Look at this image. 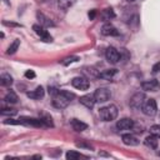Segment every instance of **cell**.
I'll list each match as a JSON object with an SVG mask.
<instances>
[{"mask_svg":"<svg viewBox=\"0 0 160 160\" xmlns=\"http://www.w3.org/2000/svg\"><path fill=\"white\" fill-rule=\"evenodd\" d=\"M74 98H75L74 92H70L68 90H60L55 96H52V105L56 109H65Z\"/></svg>","mask_w":160,"mask_h":160,"instance_id":"cell-1","label":"cell"},{"mask_svg":"<svg viewBox=\"0 0 160 160\" xmlns=\"http://www.w3.org/2000/svg\"><path fill=\"white\" fill-rule=\"evenodd\" d=\"M118 114H119V110L112 104H110L108 106H104L99 110V116L102 121H112L118 118Z\"/></svg>","mask_w":160,"mask_h":160,"instance_id":"cell-2","label":"cell"},{"mask_svg":"<svg viewBox=\"0 0 160 160\" xmlns=\"http://www.w3.org/2000/svg\"><path fill=\"white\" fill-rule=\"evenodd\" d=\"M142 112L146 116H154L158 111V106H156V101L154 99H145L142 106H141Z\"/></svg>","mask_w":160,"mask_h":160,"instance_id":"cell-3","label":"cell"},{"mask_svg":"<svg viewBox=\"0 0 160 160\" xmlns=\"http://www.w3.org/2000/svg\"><path fill=\"white\" fill-rule=\"evenodd\" d=\"M94 98L96 102H105L111 98V91L108 88H98L94 92Z\"/></svg>","mask_w":160,"mask_h":160,"instance_id":"cell-4","label":"cell"},{"mask_svg":"<svg viewBox=\"0 0 160 160\" xmlns=\"http://www.w3.org/2000/svg\"><path fill=\"white\" fill-rule=\"evenodd\" d=\"M105 58L110 64H118L121 60V54L114 46H109L105 51Z\"/></svg>","mask_w":160,"mask_h":160,"instance_id":"cell-5","label":"cell"},{"mask_svg":"<svg viewBox=\"0 0 160 160\" xmlns=\"http://www.w3.org/2000/svg\"><path fill=\"white\" fill-rule=\"evenodd\" d=\"M144 101H145V94L139 91V92H135V94L130 98L129 104H130V108H132V109H135V110H139V109H141Z\"/></svg>","mask_w":160,"mask_h":160,"instance_id":"cell-6","label":"cell"},{"mask_svg":"<svg viewBox=\"0 0 160 160\" xmlns=\"http://www.w3.org/2000/svg\"><path fill=\"white\" fill-rule=\"evenodd\" d=\"M71 85L78 89V90H88L89 86H90V82L86 78H82V76H76L71 80Z\"/></svg>","mask_w":160,"mask_h":160,"instance_id":"cell-7","label":"cell"},{"mask_svg":"<svg viewBox=\"0 0 160 160\" xmlns=\"http://www.w3.org/2000/svg\"><path fill=\"white\" fill-rule=\"evenodd\" d=\"M32 30L44 40V41H46V42H51L52 41V38L50 36V34L45 30V28L42 26V25H38V24H35L34 26H32Z\"/></svg>","mask_w":160,"mask_h":160,"instance_id":"cell-8","label":"cell"},{"mask_svg":"<svg viewBox=\"0 0 160 160\" xmlns=\"http://www.w3.org/2000/svg\"><path fill=\"white\" fill-rule=\"evenodd\" d=\"M134 120L132 119H129V118H124V119H120L118 122H116V128L119 130H131L134 128Z\"/></svg>","mask_w":160,"mask_h":160,"instance_id":"cell-9","label":"cell"},{"mask_svg":"<svg viewBox=\"0 0 160 160\" xmlns=\"http://www.w3.org/2000/svg\"><path fill=\"white\" fill-rule=\"evenodd\" d=\"M80 102H81L84 106H86L88 109H92L94 105H95V102H96V100H95V98H94V94H92V95H91V94H86V95L80 96Z\"/></svg>","mask_w":160,"mask_h":160,"instance_id":"cell-10","label":"cell"},{"mask_svg":"<svg viewBox=\"0 0 160 160\" xmlns=\"http://www.w3.org/2000/svg\"><path fill=\"white\" fill-rule=\"evenodd\" d=\"M141 88L142 90L145 91H156L159 89V81L155 80V79H151V80H146L141 84Z\"/></svg>","mask_w":160,"mask_h":160,"instance_id":"cell-11","label":"cell"},{"mask_svg":"<svg viewBox=\"0 0 160 160\" xmlns=\"http://www.w3.org/2000/svg\"><path fill=\"white\" fill-rule=\"evenodd\" d=\"M21 120V124L24 125H31V126H36V128H40V126H44V122L41 121V119H34V118H26V116H22L20 118Z\"/></svg>","mask_w":160,"mask_h":160,"instance_id":"cell-12","label":"cell"},{"mask_svg":"<svg viewBox=\"0 0 160 160\" xmlns=\"http://www.w3.org/2000/svg\"><path fill=\"white\" fill-rule=\"evenodd\" d=\"M101 34L104 36H118L119 35V31L116 30L115 26H112L111 24H105L102 28H101Z\"/></svg>","mask_w":160,"mask_h":160,"instance_id":"cell-13","label":"cell"},{"mask_svg":"<svg viewBox=\"0 0 160 160\" xmlns=\"http://www.w3.org/2000/svg\"><path fill=\"white\" fill-rule=\"evenodd\" d=\"M121 139H122V142L125 145H129V146H136V145H139L138 138L134 136L132 134H124L121 136Z\"/></svg>","mask_w":160,"mask_h":160,"instance_id":"cell-14","label":"cell"},{"mask_svg":"<svg viewBox=\"0 0 160 160\" xmlns=\"http://www.w3.org/2000/svg\"><path fill=\"white\" fill-rule=\"evenodd\" d=\"M26 95H28V98H30V99H35V100H38V99L44 98V95H45V90H44L42 86H38L35 90L29 91Z\"/></svg>","mask_w":160,"mask_h":160,"instance_id":"cell-15","label":"cell"},{"mask_svg":"<svg viewBox=\"0 0 160 160\" xmlns=\"http://www.w3.org/2000/svg\"><path fill=\"white\" fill-rule=\"evenodd\" d=\"M116 74H118V70H116V69H106V70H102L101 72H99L98 76H99L100 79L111 80Z\"/></svg>","mask_w":160,"mask_h":160,"instance_id":"cell-16","label":"cell"},{"mask_svg":"<svg viewBox=\"0 0 160 160\" xmlns=\"http://www.w3.org/2000/svg\"><path fill=\"white\" fill-rule=\"evenodd\" d=\"M71 126H72V129H74L75 131H78V132H81V131H84V130L88 129V124H85L84 121H81V120H79V119H72V120H71Z\"/></svg>","mask_w":160,"mask_h":160,"instance_id":"cell-17","label":"cell"},{"mask_svg":"<svg viewBox=\"0 0 160 160\" xmlns=\"http://www.w3.org/2000/svg\"><path fill=\"white\" fill-rule=\"evenodd\" d=\"M144 144H145L148 148H150V149H156V148H158V144H159V141H158V136L150 134L149 136L145 138Z\"/></svg>","mask_w":160,"mask_h":160,"instance_id":"cell-18","label":"cell"},{"mask_svg":"<svg viewBox=\"0 0 160 160\" xmlns=\"http://www.w3.org/2000/svg\"><path fill=\"white\" fill-rule=\"evenodd\" d=\"M40 119H41V121L44 122V126H48V128H52V126H54L52 119H51V116H50L49 114H46V112H41Z\"/></svg>","mask_w":160,"mask_h":160,"instance_id":"cell-19","label":"cell"},{"mask_svg":"<svg viewBox=\"0 0 160 160\" xmlns=\"http://www.w3.org/2000/svg\"><path fill=\"white\" fill-rule=\"evenodd\" d=\"M75 0H58V6L61 10H68L69 8H71L74 5Z\"/></svg>","mask_w":160,"mask_h":160,"instance_id":"cell-20","label":"cell"},{"mask_svg":"<svg viewBox=\"0 0 160 160\" xmlns=\"http://www.w3.org/2000/svg\"><path fill=\"white\" fill-rule=\"evenodd\" d=\"M0 84L2 86H10L12 84V78L9 74H1V76H0Z\"/></svg>","mask_w":160,"mask_h":160,"instance_id":"cell-21","label":"cell"},{"mask_svg":"<svg viewBox=\"0 0 160 160\" xmlns=\"http://www.w3.org/2000/svg\"><path fill=\"white\" fill-rule=\"evenodd\" d=\"M4 100H5L6 102H9V104H15V102L18 101V95H16L14 91H11V90H10V91L5 95Z\"/></svg>","mask_w":160,"mask_h":160,"instance_id":"cell-22","label":"cell"},{"mask_svg":"<svg viewBox=\"0 0 160 160\" xmlns=\"http://www.w3.org/2000/svg\"><path fill=\"white\" fill-rule=\"evenodd\" d=\"M101 16H102V19H105V20H110V19L115 18V12H114L112 9H105V10L101 12Z\"/></svg>","mask_w":160,"mask_h":160,"instance_id":"cell-23","label":"cell"},{"mask_svg":"<svg viewBox=\"0 0 160 160\" xmlns=\"http://www.w3.org/2000/svg\"><path fill=\"white\" fill-rule=\"evenodd\" d=\"M38 18L40 20V25H45V26H54V22L51 20H49L48 18H45L42 14H38Z\"/></svg>","mask_w":160,"mask_h":160,"instance_id":"cell-24","label":"cell"},{"mask_svg":"<svg viewBox=\"0 0 160 160\" xmlns=\"http://www.w3.org/2000/svg\"><path fill=\"white\" fill-rule=\"evenodd\" d=\"M19 46H20V40H14V42L8 48V51H6V52H8L9 55H11V54H14V52L18 50Z\"/></svg>","mask_w":160,"mask_h":160,"instance_id":"cell-25","label":"cell"},{"mask_svg":"<svg viewBox=\"0 0 160 160\" xmlns=\"http://www.w3.org/2000/svg\"><path fill=\"white\" fill-rule=\"evenodd\" d=\"M80 59H79V56H69V58H66V59H64L62 61H61V64L62 65H69V64H71V62H76V61H79Z\"/></svg>","mask_w":160,"mask_h":160,"instance_id":"cell-26","label":"cell"},{"mask_svg":"<svg viewBox=\"0 0 160 160\" xmlns=\"http://www.w3.org/2000/svg\"><path fill=\"white\" fill-rule=\"evenodd\" d=\"M16 114V110L15 109H10V108H5L1 110V115L2 116H12Z\"/></svg>","mask_w":160,"mask_h":160,"instance_id":"cell-27","label":"cell"},{"mask_svg":"<svg viewBox=\"0 0 160 160\" xmlns=\"http://www.w3.org/2000/svg\"><path fill=\"white\" fill-rule=\"evenodd\" d=\"M80 156L81 155L76 151H68L66 152V159H69V160H75V159H79Z\"/></svg>","mask_w":160,"mask_h":160,"instance_id":"cell-28","label":"cell"},{"mask_svg":"<svg viewBox=\"0 0 160 160\" xmlns=\"http://www.w3.org/2000/svg\"><path fill=\"white\" fill-rule=\"evenodd\" d=\"M150 134H152V135L160 138V125H152V126L150 128Z\"/></svg>","mask_w":160,"mask_h":160,"instance_id":"cell-29","label":"cell"},{"mask_svg":"<svg viewBox=\"0 0 160 160\" xmlns=\"http://www.w3.org/2000/svg\"><path fill=\"white\" fill-rule=\"evenodd\" d=\"M59 91H60L59 89H56V88H54V86H49V94H50L51 96H55Z\"/></svg>","mask_w":160,"mask_h":160,"instance_id":"cell-30","label":"cell"},{"mask_svg":"<svg viewBox=\"0 0 160 160\" xmlns=\"http://www.w3.org/2000/svg\"><path fill=\"white\" fill-rule=\"evenodd\" d=\"M25 78H28V79H34V78H35V72H34L32 70H28V71L25 72Z\"/></svg>","mask_w":160,"mask_h":160,"instance_id":"cell-31","label":"cell"},{"mask_svg":"<svg viewBox=\"0 0 160 160\" xmlns=\"http://www.w3.org/2000/svg\"><path fill=\"white\" fill-rule=\"evenodd\" d=\"M160 71V61L156 62L154 66H152V72H159Z\"/></svg>","mask_w":160,"mask_h":160,"instance_id":"cell-32","label":"cell"},{"mask_svg":"<svg viewBox=\"0 0 160 160\" xmlns=\"http://www.w3.org/2000/svg\"><path fill=\"white\" fill-rule=\"evenodd\" d=\"M95 15H96V11H95V10H91V11L89 12V18H90V19H94Z\"/></svg>","mask_w":160,"mask_h":160,"instance_id":"cell-33","label":"cell"},{"mask_svg":"<svg viewBox=\"0 0 160 160\" xmlns=\"http://www.w3.org/2000/svg\"><path fill=\"white\" fill-rule=\"evenodd\" d=\"M126 1H135V0H126Z\"/></svg>","mask_w":160,"mask_h":160,"instance_id":"cell-34","label":"cell"}]
</instances>
